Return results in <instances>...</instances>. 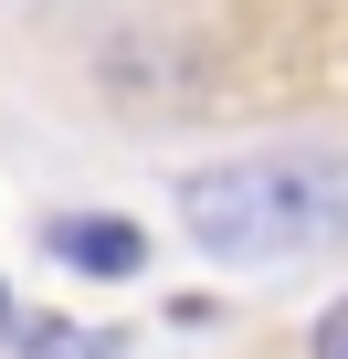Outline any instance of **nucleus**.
<instances>
[{"label": "nucleus", "instance_id": "obj_1", "mask_svg": "<svg viewBox=\"0 0 348 359\" xmlns=\"http://www.w3.org/2000/svg\"><path fill=\"white\" fill-rule=\"evenodd\" d=\"M180 233L211 264H285V254H337L348 243V148H274V158H222L180 169Z\"/></svg>", "mask_w": 348, "mask_h": 359}, {"label": "nucleus", "instance_id": "obj_4", "mask_svg": "<svg viewBox=\"0 0 348 359\" xmlns=\"http://www.w3.org/2000/svg\"><path fill=\"white\" fill-rule=\"evenodd\" d=\"M11 317H22V306H11V285H0V338H11Z\"/></svg>", "mask_w": 348, "mask_h": 359}, {"label": "nucleus", "instance_id": "obj_2", "mask_svg": "<svg viewBox=\"0 0 348 359\" xmlns=\"http://www.w3.org/2000/svg\"><path fill=\"white\" fill-rule=\"evenodd\" d=\"M43 254L64 275H95V285H137L148 275V233L127 212H53L43 222Z\"/></svg>", "mask_w": 348, "mask_h": 359}, {"label": "nucleus", "instance_id": "obj_3", "mask_svg": "<svg viewBox=\"0 0 348 359\" xmlns=\"http://www.w3.org/2000/svg\"><path fill=\"white\" fill-rule=\"evenodd\" d=\"M306 359H348V296H337V306L306 327Z\"/></svg>", "mask_w": 348, "mask_h": 359}]
</instances>
